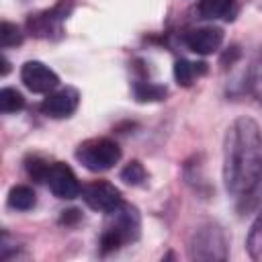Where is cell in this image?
<instances>
[{
	"label": "cell",
	"instance_id": "obj_5",
	"mask_svg": "<svg viewBox=\"0 0 262 262\" xmlns=\"http://www.w3.org/2000/svg\"><path fill=\"white\" fill-rule=\"evenodd\" d=\"M82 199L90 209L98 213H111L123 203L121 190L106 180H94L86 184L82 188Z\"/></svg>",
	"mask_w": 262,
	"mask_h": 262
},
{
	"label": "cell",
	"instance_id": "obj_7",
	"mask_svg": "<svg viewBox=\"0 0 262 262\" xmlns=\"http://www.w3.org/2000/svg\"><path fill=\"white\" fill-rule=\"evenodd\" d=\"M20 80L31 92H37V94H49L59 84L57 74L49 66L37 59H31L20 68Z\"/></svg>",
	"mask_w": 262,
	"mask_h": 262
},
{
	"label": "cell",
	"instance_id": "obj_2",
	"mask_svg": "<svg viewBox=\"0 0 262 262\" xmlns=\"http://www.w3.org/2000/svg\"><path fill=\"white\" fill-rule=\"evenodd\" d=\"M76 160L90 172H104L121 160V147L108 137H94L76 147Z\"/></svg>",
	"mask_w": 262,
	"mask_h": 262
},
{
	"label": "cell",
	"instance_id": "obj_15",
	"mask_svg": "<svg viewBox=\"0 0 262 262\" xmlns=\"http://www.w3.org/2000/svg\"><path fill=\"white\" fill-rule=\"evenodd\" d=\"M246 246H248L250 258L262 260V211L258 213V217L254 219V223H252V227H250Z\"/></svg>",
	"mask_w": 262,
	"mask_h": 262
},
{
	"label": "cell",
	"instance_id": "obj_16",
	"mask_svg": "<svg viewBox=\"0 0 262 262\" xmlns=\"http://www.w3.org/2000/svg\"><path fill=\"white\" fill-rule=\"evenodd\" d=\"M23 106H25V98H23V94L18 90H14V88H2L0 90V111L4 115L16 113Z\"/></svg>",
	"mask_w": 262,
	"mask_h": 262
},
{
	"label": "cell",
	"instance_id": "obj_6",
	"mask_svg": "<svg viewBox=\"0 0 262 262\" xmlns=\"http://www.w3.org/2000/svg\"><path fill=\"white\" fill-rule=\"evenodd\" d=\"M72 8H74L72 0H59L53 8L43 10L39 14H31L27 20V27L35 37H49L53 31H59L61 23L68 18Z\"/></svg>",
	"mask_w": 262,
	"mask_h": 262
},
{
	"label": "cell",
	"instance_id": "obj_10",
	"mask_svg": "<svg viewBox=\"0 0 262 262\" xmlns=\"http://www.w3.org/2000/svg\"><path fill=\"white\" fill-rule=\"evenodd\" d=\"M188 49H192L199 55H209L213 51H217L223 43V31L219 27H201V29H192L186 33L184 37Z\"/></svg>",
	"mask_w": 262,
	"mask_h": 262
},
{
	"label": "cell",
	"instance_id": "obj_4",
	"mask_svg": "<svg viewBox=\"0 0 262 262\" xmlns=\"http://www.w3.org/2000/svg\"><path fill=\"white\" fill-rule=\"evenodd\" d=\"M106 215H108V221H106L104 231L115 233L123 244L135 242L139 237L141 219H139V213H137L135 207H131L127 203H121L115 211H111Z\"/></svg>",
	"mask_w": 262,
	"mask_h": 262
},
{
	"label": "cell",
	"instance_id": "obj_14",
	"mask_svg": "<svg viewBox=\"0 0 262 262\" xmlns=\"http://www.w3.org/2000/svg\"><path fill=\"white\" fill-rule=\"evenodd\" d=\"M133 94H135V100H139V102H156V100H164V96L168 94V90H166V86H162V84H154V82H135Z\"/></svg>",
	"mask_w": 262,
	"mask_h": 262
},
{
	"label": "cell",
	"instance_id": "obj_8",
	"mask_svg": "<svg viewBox=\"0 0 262 262\" xmlns=\"http://www.w3.org/2000/svg\"><path fill=\"white\" fill-rule=\"evenodd\" d=\"M45 182L57 199H68L70 201V199H76L82 192V186H80L74 170L63 162H53L51 164Z\"/></svg>",
	"mask_w": 262,
	"mask_h": 262
},
{
	"label": "cell",
	"instance_id": "obj_21",
	"mask_svg": "<svg viewBox=\"0 0 262 262\" xmlns=\"http://www.w3.org/2000/svg\"><path fill=\"white\" fill-rule=\"evenodd\" d=\"M80 219V211L78 209H70V211H63L61 215V223H74Z\"/></svg>",
	"mask_w": 262,
	"mask_h": 262
},
{
	"label": "cell",
	"instance_id": "obj_1",
	"mask_svg": "<svg viewBox=\"0 0 262 262\" xmlns=\"http://www.w3.org/2000/svg\"><path fill=\"white\" fill-rule=\"evenodd\" d=\"M223 180L235 196L250 194L262 180V131L250 117L235 119L225 133Z\"/></svg>",
	"mask_w": 262,
	"mask_h": 262
},
{
	"label": "cell",
	"instance_id": "obj_12",
	"mask_svg": "<svg viewBox=\"0 0 262 262\" xmlns=\"http://www.w3.org/2000/svg\"><path fill=\"white\" fill-rule=\"evenodd\" d=\"M37 203L35 190L27 184H16L8 190V207L16 209V211H31Z\"/></svg>",
	"mask_w": 262,
	"mask_h": 262
},
{
	"label": "cell",
	"instance_id": "obj_18",
	"mask_svg": "<svg viewBox=\"0 0 262 262\" xmlns=\"http://www.w3.org/2000/svg\"><path fill=\"white\" fill-rule=\"evenodd\" d=\"M23 43V33L16 25L8 23V20H2L0 25V45L6 49V47H14V45H20Z\"/></svg>",
	"mask_w": 262,
	"mask_h": 262
},
{
	"label": "cell",
	"instance_id": "obj_13",
	"mask_svg": "<svg viewBox=\"0 0 262 262\" xmlns=\"http://www.w3.org/2000/svg\"><path fill=\"white\" fill-rule=\"evenodd\" d=\"M207 72L205 63H192L188 59H176L174 63V78L180 86H190L194 76H201Z\"/></svg>",
	"mask_w": 262,
	"mask_h": 262
},
{
	"label": "cell",
	"instance_id": "obj_11",
	"mask_svg": "<svg viewBox=\"0 0 262 262\" xmlns=\"http://www.w3.org/2000/svg\"><path fill=\"white\" fill-rule=\"evenodd\" d=\"M237 4L235 0H201L199 2V12L203 18H225L231 20L235 16Z\"/></svg>",
	"mask_w": 262,
	"mask_h": 262
},
{
	"label": "cell",
	"instance_id": "obj_20",
	"mask_svg": "<svg viewBox=\"0 0 262 262\" xmlns=\"http://www.w3.org/2000/svg\"><path fill=\"white\" fill-rule=\"evenodd\" d=\"M252 86L258 94V100L262 102V63H258V68L254 70V78H252Z\"/></svg>",
	"mask_w": 262,
	"mask_h": 262
},
{
	"label": "cell",
	"instance_id": "obj_9",
	"mask_svg": "<svg viewBox=\"0 0 262 262\" xmlns=\"http://www.w3.org/2000/svg\"><path fill=\"white\" fill-rule=\"evenodd\" d=\"M78 102H80V92L72 86H66L55 92H49L41 102V111L51 119H68L78 108Z\"/></svg>",
	"mask_w": 262,
	"mask_h": 262
},
{
	"label": "cell",
	"instance_id": "obj_19",
	"mask_svg": "<svg viewBox=\"0 0 262 262\" xmlns=\"http://www.w3.org/2000/svg\"><path fill=\"white\" fill-rule=\"evenodd\" d=\"M145 168L141 166V162H137V160H133V162H129L123 170H121V178L127 182V184H131V186H137V184H141L143 180H145Z\"/></svg>",
	"mask_w": 262,
	"mask_h": 262
},
{
	"label": "cell",
	"instance_id": "obj_3",
	"mask_svg": "<svg viewBox=\"0 0 262 262\" xmlns=\"http://www.w3.org/2000/svg\"><path fill=\"white\" fill-rule=\"evenodd\" d=\"M190 258H194V260H225L227 246H225L223 231L211 223L199 227L190 239Z\"/></svg>",
	"mask_w": 262,
	"mask_h": 262
},
{
	"label": "cell",
	"instance_id": "obj_22",
	"mask_svg": "<svg viewBox=\"0 0 262 262\" xmlns=\"http://www.w3.org/2000/svg\"><path fill=\"white\" fill-rule=\"evenodd\" d=\"M8 70H10V63H8V59L2 55V76H6V74H8Z\"/></svg>",
	"mask_w": 262,
	"mask_h": 262
},
{
	"label": "cell",
	"instance_id": "obj_17",
	"mask_svg": "<svg viewBox=\"0 0 262 262\" xmlns=\"http://www.w3.org/2000/svg\"><path fill=\"white\" fill-rule=\"evenodd\" d=\"M25 168H27V174H29L35 182H45L51 164H49L47 160L39 158V156H29V158L25 160Z\"/></svg>",
	"mask_w": 262,
	"mask_h": 262
}]
</instances>
